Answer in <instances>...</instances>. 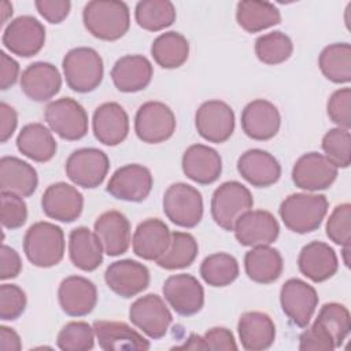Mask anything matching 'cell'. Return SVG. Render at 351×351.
<instances>
[{
  "instance_id": "53",
  "label": "cell",
  "mask_w": 351,
  "mask_h": 351,
  "mask_svg": "<svg viewBox=\"0 0 351 351\" xmlns=\"http://www.w3.org/2000/svg\"><path fill=\"white\" fill-rule=\"evenodd\" d=\"M21 270H22V261L19 254L14 248L3 244L0 250V278L3 281L15 278L18 277Z\"/></svg>"
},
{
  "instance_id": "57",
  "label": "cell",
  "mask_w": 351,
  "mask_h": 351,
  "mask_svg": "<svg viewBox=\"0 0 351 351\" xmlns=\"http://www.w3.org/2000/svg\"><path fill=\"white\" fill-rule=\"evenodd\" d=\"M0 11H1V25H4L8 21V18L12 15V4L8 1H1Z\"/></svg>"
},
{
  "instance_id": "33",
  "label": "cell",
  "mask_w": 351,
  "mask_h": 351,
  "mask_svg": "<svg viewBox=\"0 0 351 351\" xmlns=\"http://www.w3.org/2000/svg\"><path fill=\"white\" fill-rule=\"evenodd\" d=\"M103 245L95 232L85 226L73 229L69 234V256L82 271H93L103 263Z\"/></svg>"
},
{
  "instance_id": "34",
  "label": "cell",
  "mask_w": 351,
  "mask_h": 351,
  "mask_svg": "<svg viewBox=\"0 0 351 351\" xmlns=\"http://www.w3.org/2000/svg\"><path fill=\"white\" fill-rule=\"evenodd\" d=\"M244 269L250 280L258 284H271L282 273L281 254L270 245L252 247L244 256Z\"/></svg>"
},
{
  "instance_id": "23",
  "label": "cell",
  "mask_w": 351,
  "mask_h": 351,
  "mask_svg": "<svg viewBox=\"0 0 351 351\" xmlns=\"http://www.w3.org/2000/svg\"><path fill=\"white\" fill-rule=\"evenodd\" d=\"M62 77L59 70L48 62L29 64L21 75V89L33 101H47L59 93Z\"/></svg>"
},
{
  "instance_id": "50",
  "label": "cell",
  "mask_w": 351,
  "mask_h": 351,
  "mask_svg": "<svg viewBox=\"0 0 351 351\" xmlns=\"http://www.w3.org/2000/svg\"><path fill=\"white\" fill-rule=\"evenodd\" d=\"M34 5L38 14L49 23L58 25L63 22L71 8V3L69 0H36Z\"/></svg>"
},
{
  "instance_id": "38",
  "label": "cell",
  "mask_w": 351,
  "mask_h": 351,
  "mask_svg": "<svg viewBox=\"0 0 351 351\" xmlns=\"http://www.w3.org/2000/svg\"><path fill=\"white\" fill-rule=\"evenodd\" d=\"M321 73L335 84L351 81V47L348 43H335L325 47L318 58Z\"/></svg>"
},
{
  "instance_id": "8",
  "label": "cell",
  "mask_w": 351,
  "mask_h": 351,
  "mask_svg": "<svg viewBox=\"0 0 351 351\" xmlns=\"http://www.w3.org/2000/svg\"><path fill=\"white\" fill-rule=\"evenodd\" d=\"M176 126L174 112L162 101L141 104L134 117V132L147 144H159L169 140L174 134Z\"/></svg>"
},
{
  "instance_id": "16",
  "label": "cell",
  "mask_w": 351,
  "mask_h": 351,
  "mask_svg": "<svg viewBox=\"0 0 351 351\" xmlns=\"http://www.w3.org/2000/svg\"><path fill=\"white\" fill-rule=\"evenodd\" d=\"M236 240L244 247L273 244L280 234V225L276 217L266 210H250L236 222Z\"/></svg>"
},
{
  "instance_id": "1",
  "label": "cell",
  "mask_w": 351,
  "mask_h": 351,
  "mask_svg": "<svg viewBox=\"0 0 351 351\" xmlns=\"http://www.w3.org/2000/svg\"><path fill=\"white\" fill-rule=\"evenodd\" d=\"M82 22L93 37L104 41H115L129 30V7L126 3L117 0H92L84 7Z\"/></svg>"
},
{
  "instance_id": "13",
  "label": "cell",
  "mask_w": 351,
  "mask_h": 351,
  "mask_svg": "<svg viewBox=\"0 0 351 351\" xmlns=\"http://www.w3.org/2000/svg\"><path fill=\"white\" fill-rule=\"evenodd\" d=\"M152 184V174L145 166L129 163L114 171L106 191L118 200L138 203L148 197Z\"/></svg>"
},
{
  "instance_id": "55",
  "label": "cell",
  "mask_w": 351,
  "mask_h": 351,
  "mask_svg": "<svg viewBox=\"0 0 351 351\" xmlns=\"http://www.w3.org/2000/svg\"><path fill=\"white\" fill-rule=\"evenodd\" d=\"M18 126V114L14 107L0 103V141L7 143Z\"/></svg>"
},
{
  "instance_id": "10",
  "label": "cell",
  "mask_w": 351,
  "mask_h": 351,
  "mask_svg": "<svg viewBox=\"0 0 351 351\" xmlns=\"http://www.w3.org/2000/svg\"><path fill=\"white\" fill-rule=\"evenodd\" d=\"M3 45L14 55L30 58L37 55L45 44V27L32 15L12 19L3 33Z\"/></svg>"
},
{
  "instance_id": "24",
  "label": "cell",
  "mask_w": 351,
  "mask_h": 351,
  "mask_svg": "<svg viewBox=\"0 0 351 351\" xmlns=\"http://www.w3.org/2000/svg\"><path fill=\"white\" fill-rule=\"evenodd\" d=\"M237 171L248 184L256 188H267L281 177L278 160L270 152L259 148L241 154L237 160Z\"/></svg>"
},
{
  "instance_id": "4",
  "label": "cell",
  "mask_w": 351,
  "mask_h": 351,
  "mask_svg": "<svg viewBox=\"0 0 351 351\" xmlns=\"http://www.w3.org/2000/svg\"><path fill=\"white\" fill-rule=\"evenodd\" d=\"M62 67L66 84L74 92H92L103 81V59L93 48L77 47L70 49L62 60Z\"/></svg>"
},
{
  "instance_id": "11",
  "label": "cell",
  "mask_w": 351,
  "mask_h": 351,
  "mask_svg": "<svg viewBox=\"0 0 351 351\" xmlns=\"http://www.w3.org/2000/svg\"><path fill=\"white\" fill-rule=\"evenodd\" d=\"M129 319L149 339L158 340L167 333L173 315L160 296L148 293L132 303Z\"/></svg>"
},
{
  "instance_id": "30",
  "label": "cell",
  "mask_w": 351,
  "mask_h": 351,
  "mask_svg": "<svg viewBox=\"0 0 351 351\" xmlns=\"http://www.w3.org/2000/svg\"><path fill=\"white\" fill-rule=\"evenodd\" d=\"M92 326L95 329V335L101 350L145 351L151 347L149 341L126 322L95 321Z\"/></svg>"
},
{
  "instance_id": "31",
  "label": "cell",
  "mask_w": 351,
  "mask_h": 351,
  "mask_svg": "<svg viewBox=\"0 0 351 351\" xmlns=\"http://www.w3.org/2000/svg\"><path fill=\"white\" fill-rule=\"evenodd\" d=\"M241 347L247 351L269 348L276 339V325L270 315L262 311L243 313L237 324Z\"/></svg>"
},
{
  "instance_id": "41",
  "label": "cell",
  "mask_w": 351,
  "mask_h": 351,
  "mask_svg": "<svg viewBox=\"0 0 351 351\" xmlns=\"http://www.w3.org/2000/svg\"><path fill=\"white\" fill-rule=\"evenodd\" d=\"M314 325H317L319 329H322L333 341L335 348L340 347L343 341L347 339L351 330V317L350 311L347 310L346 306L330 302L325 303L315 321Z\"/></svg>"
},
{
  "instance_id": "3",
  "label": "cell",
  "mask_w": 351,
  "mask_h": 351,
  "mask_svg": "<svg viewBox=\"0 0 351 351\" xmlns=\"http://www.w3.org/2000/svg\"><path fill=\"white\" fill-rule=\"evenodd\" d=\"M328 199L318 193H292L280 206V217L284 225L299 234L317 230L326 213Z\"/></svg>"
},
{
  "instance_id": "32",
  "label": "cell",
  "mask_w": 351,
  "mask_h": 351,
  "mask_svg": "<svg viewBox=\"0 0 351 351\" xmlns=\"http://www.w3.org/2000/svg\"><path fill=\"white\" fill-rule=\"evenodd\" d=\"M38 185L36 169L16 156L0 159V189L21 197L32 196Z\"/></svg>"
},
{
  "instance_id": "36",
  "label": "cell",
  "mask_w": 351,
  "mask_h": 351,
  "mask_svg": "<svg viewBox=\"0 0 351 351\" xmlns=\"http://www.w3.org/2000/svg\"><path fill=\"white\" fill-rule=\"evenodd\" d=\"M236 21L248 33H258L281 22L280 10L269 1L243 0L237 3Z\"/></svg>"
},
{
  "instance_id": "35",
  "label": "cell",
  "mask_w": 351,
  "mask_h": 351,
  "mask_svg": "<svg viewBox=\"0 0 351 351\" xmlns=\"http://www.w3.org/2000/svg\"><path fill=\"white\" fill-rule=\"evenodd\" d=\"M16 148L26 158L44 163L55 156L58 145L49 129L43 123L34 122L21 129L16 137Z\"/></svg>"
},
{
  "instance_id": "43",
  "label": "cell",
  "mask_w": 351,
  "mask_h": 351,
  "mask_svg": "<svg viewBox=\"0 0 351 351\" xmlns=\"http://www.w3.org/2000/svg\"><path fill=\"white\" fill-rule=\"evenodd\" d=\"M292 52V40L280 30L262 34L255 41V55L265 64L284 63L291 58Z\"/></svg>"
},
{
  "instance_id": "45",
  "label": "cell",
  "mask_w": 351,
  "mask_h": 351,
  "mask_svg": "<svg viewBox=\"0 0 351 351\" xmlns=\"http://www.w3.org/2000/svg\"><path fill=\"white\" fill-rule=\"evenodd\" d=\"M322 151L326 159L337 169H346L351 163V134L347 129H329L322 137Z\"/></svg>"
},
{
  "instance_id": "58",
  "label": "cell",
  "mask_w": 351,
  "mask_h": 351,
  "mask_svg": "<svg viewBox=\"0 0 351 351\" xmlns=\"http://www.w3.org/2000/svg\"><path fill=\"white\" fill-rule=\"evenodd\" d=\"M348 252H350V244L343 245V256H344V263L347 267H350V259H348Z\"/></svg>"
},
{
  "instance_id": "14",
  "label": "cell",
  "mask_w": 351,
  "mask_h": 351,
  "mask_svg": "<svg viewBox=\"0 0 351 351\" xmlns=\"http://www.w3.org/2000/svg\"><path fill=\"white\" fill-rule=\"evenodd\" d=\"M195 126L204 140L215 144L225 143L234 130V112L222 100L204 101L195 114Z\"/></svg>"
},
{
  "instance_id": "26",
  "label": "cell",
  "mask_w": 351,
  "mask_h": 351,
  "mask_svg": "<svg viewBox=\"0 0 351 351\" xmlns=\"http://www.w3.org/2000/svg\"><path fill=\"white\" fill-rule=\"evenodd\" d=\"M298 267L300 273L313 282H322L336 274L339 261L335 250L329 244L311 241L299 252Z\"/></svg>"
},
{
  "instance_id": "56",
  "label": "cell",
  "mask_w": 351,
  "mask_h": 351,
  "mask_svg": "<svg viewBox=\"0 0 351 351\" xmlns=\"http://www.w3.org/2000/svg\"><path fill=\"white\" fill-rule=\"evenodd\" d=\"M0 350L1 351H19L22 350V341L19 335L5 325L0 326Z\"/></svg>"
},
{
  "instance_id": "21",
  "label": "cell",
  "mask_w": 351,
  "mask_h": 351,
  "mask_svg": "<svg viewBox=\"0 0 351 351\" xmlns=\"http://www.w3.org/2000/svg\"><path fill=\"white\" fill-rule=\"evenodd\" d=\"M58 300L67 315L84 317L96 307L97 289L90 280L82 276H69L59 285Z\"/></svg>"
},
{
  "instance_id": "28",
  "label": "cell",
  "mask_w": 351,
  "mask_h": 351,
  "mask_svg": "<svg viewBox=\"0 0 351 351\" xmlns=\"http://www.w3.org/2000/svg\"><path fill=\"white\" fill-rule=\"evenodd\" d=\"M171 233L159 218H148L140 222L133 233V252L144 261H158L169 248Z\"/></svg>"
},
{
  "instance_id": "5",
  "label": "cell",
  "mask_w": 351,
  "mask_h": 351,
  "mask_svg": "<svg viewBox=\"0 0 351 351\" xmlns=\"http://www.w3.org/2000/svg\"><path fill=\"white\" fill-rule=\"evenodd\" d=\"M252 206L254 199L247 186L239 181H226L213 193L211 217L223 230H233L239 218Z\"/></svg>"
},
{
  "instance_id": "18",
  "label": "cell",
  "mask_w": 351,
  "mask_h": 351,
  "mask_svg": "<svg viewBox=\"0 0 351 351\" xmlns=\"http://www.w3.org/2000/svg\"><path fill=\"white\" fill-rule=\"evenodd\" d=\"M107 287L121 298H132L149 285V270L133 259L112 262L104 273Z\"/></svg>"
},
{
  "instance_id": "37",
  "label": "cell",
  "mask_w": 351,
  "mask_h": 351,
  "mask_svg": "<svg viewBox=\"0 0 351 351\" xmlns=\"http://www.w3.org/2000/svg\"><path fill=\"white\" fill-rule=\"evenodd\" d=\"M151 55L160 67L177 69L182 66L189 56V43L178 32H166L154 40Z\"/></svg>"
},
{
  "instance_id": "9",
  "label": "cell",
  "mask_w": 351,
  "mask_h": 351,
  "mask_svg": "<svg viewBox=\"0 0 351 351\" xmlns=\"http://www.w3.org/2000/svg\"><path fill=\"white\" fill-rule=\"evenodd\" d=\"M110 169L106 152L97 148H80L70 154L66 160V176L77 186L93 189L99 186Z\"/></svg>"
},
{
  "instance_id": "27",
  "label": "cell",
  "mask_w": 351,
  "mask_h": 351,
  "mask_svg": "<svg viewBox=\"0 0 351 351\" xmlns=\"http://www.w3.org/2000/svg\"><path fill=\"white\" fill-rule=\"evenodd\" d=\"M93 230L108 256H118L128 251L132 241L130 223L121 211L110 210L99 215Z\"/></svg>"
},
{
  "instance_id": "40",
  "label": "cell",
  "mask_w": 351,
  "mask_h": 351,
  "mask_svg": "<svg viewBox=\"0 0 351 351\" xmlns=\"http://www.w3.org/2000/svg\"><path fill=\"white\" fill-rule=\"evenodd\" d=\"M199 252L196 239L186 232H173L169 248L156 261V265L165 270H177L191 266Z\"/></svg>"
},
{
  "instance_id": "6",
  "label": "cell",
  "mask_w": 351,
  "mask_h": 351,
  "mask_svg": "<svg viewBox=\"0 0 351 351\" xmlns=\"http://www.w3.org/2000/svg\"><path fill=\"white\" fill-rule=\"evenodd\" d=\"M163 213L177 226L195 228L203 218L202 193L185 182L171 184L163 195Z\"/></svg>"
},
{
  "instance_id": "52",
  "label": "cell",
  "mask_w": 351,
  "mask_h": 351,
  "mask_svg": "<svg viewBox=\"0 0 351 351\" xmlns=\"http://www.w3.org/2000/svg\"><path fill=\"white\" fill-rule=\"evenodd\" d=\"M335 344L330 337L319 329L317 325L308 326L299 337V350L311 351V350H333Z\"/></svg>"
},
{
  "instance_id": "44",
  "label": "cell",
  "mask_w": 351,
  "mask_h": 351,
  "mask_svg": "<svg viewBox=\"0 0 351 351\" xmlns=\"http://www.w3.org/2000/svg\"><path fill=\"white\" fill-rule=\"evenodd\" d=\"M95 329L88 322L71 321L66 324L56 337L62 351H88L95 346Z\"/></svg>"
},
{
  "instance_id": "54",
  "label": "cell",
  "mask_w": 351,
  "mask_h": 351,
  "mask_svg": "<svg viewBox=\"0 0 351 351\" xmlns=\"http://www.w3.org/2000/svg\"><path fill=\"white\" fill-rule=\"evenodd\" d=\"M19 77V63L7 55L4 51L0 52V89L7 90L11 88Z\"/></svg>"
},
{
  "instance_id": "46",
  "label": "cell",
  "mask_w": 351,
  "mask_h": 351,
  "mask_svg": "<svg viewBox=\"0 0 351 351\" xmlns=\"http://www.w3.org/2000/svg\"><path fill=\"white\" fill-rule=\"evenodd\" d=\"M326 236L337 245H347L351 241V204L336 206L326 221Z\"/></svg>"
},
{
  "instance_id": "22",
  "label": "cell",
  "mask_w": 351,
  "mask_h": 351,
  "mask_svg": "<svg viewBox=\"0 0 351 351\" xmlns=\"http://www.w3.org/2000/svg\"><path fill=\"white\" fill-rule=\"evenodd\" d=\"M92 128L99 143L115 147L128 137L129 117L121 104L115 101L103 103L93 112Z\"/></svg>"
},
{
  "instance_id": "47",
  "label": "cell",
  "mask_w": 351,
  "mask_h": 351,
  "mask_svg": "<svg viewBox=\"0 0 351 351\" xmlns=\"http://www.w3.org/2000/svg\"><path fill=\"white\" fill-rule=\"evenodd\" d=\"M26 293L15 284L0 285V318L3 321H14L19 318L26 308Z\"/></svg>"
},
{
  "instance_id": "48",
  "label": "cell",
  "mask_w": 351,
  "mask_h": 351,
  "mask_svg": "<svg viewBox=\"0 0 351 351\" xmlns=\"http://www.w3.org/2000/svg\"><path fill=\"white\" fill-rule=\"evenodd\" d=\"M1 225L7 229H18L27 219V206L23 197L10 193L1 192Z\"/></svg>"
},
{
  "instance_id": "51",
  "label": "cell",
  "mask_w": 351,
  "mask_h": 351,
  "mask_svg": "<svg viewBox=\"0 0 351 351\" xmlns=\"http://www.w3.org/2000/svg\"><path fill=\"white\" fill-rule=\"evenodd\" d=\"M202 339H203L204 350H213V351L237 350V344L233 333L223 326H215L208 329L204 333V336H202Z\"/></svg>"
},
{
  "instance_id": "7",
  "label": "cell",
  "mask_w": 351,
  "mask_h": 351,
  "mask_svg": "<svg viewBox=\"0 0 351 351\" xmlns=\"http://www.w3.org/2000/svg\"><path fill=\"white\" fill-rule=\"evenodd\" d=\"M44 118L52 132L67 141H77L88 133V114L85 108L71 97H62L48 103Z\"/></svg>"
},
{
  "instance_id": "49",
  "label": "cell",
  "mask_w": 351,
  "mask_h": 351,
  "mask_svg": "<svg viewBox=\"0 0 351 351\" xmlns=\"http://www.w3.org/2000/svg\"><path fill=\"white\" fill-rule=\"evenodd\" d=\"M326 112L337 128L348 130L351 128V89L341 88L335 90L328 100Z\"/></svg>"
},
{
  "instance_id": "29",
  "label": "cell",
  "mask_w": 351,
  "mask_h": 351,
  "mask_svg": "<svg viewBox=\"0 0 351 351\" xmlns=\"http://www.w3.org/2000/svg\"><path fill=\"white\" fill-rule=\"evenodd\" d=\"M154 75L151 62L143 55H125L111 69V80L119 92L133 93L145 89Z\"/></svg>"
},
{
  "instance_id": "25",
  "label": "cell",
  "mask_w": 351,
  "mask_h": 351,
  "mask_svg": "<svg viewBox=\"0 0 351 351\" xmlns=\"http://www.w3.org/2000/svg\"><path fill=\"white\" fill-rule=\"evenodd\" d=\"M181 166L184 174L200 185L215 182L222 173V159L219 154L204 144L188 147L182 155Z\"/></svg>"
},
{
  "instance_id": "19",
  "label": "cell",
  "mask_w": 351,
  "mask_h": 351,
  "mask_svg": "<svg viewBox=\"0 0 351 351\" xmlns=\"http://www.w3.org/2000/svg\"><path fill=\"white\" fill-rule=\"evenodd\" d=\"M43 213L55 221L73 222L84 208V196L73 185L55 182L49 185L41 196Z\"/></svg>"
},
{
  "instance_id": "17",
  "label": "cell",
  "mask_w": 351,
  "mask_h": 351,
  "mask_svg": "<svg viewBox=\"0 0 351 351\" xmlns=\"http://www.w3.org/2000/svg\"><path fill=\"white\" fill-rule=\"evenodd\" d=\"M337 177V167L332 165L325 155L307 152L293 165L292 181L304 191H322L329 188Z\"/></svg>"
},
{
  "instance_id": "15",
  "label": "cell",
  "mask_w": 351,
  "mask_h": 351,
  "mask_svg": "<svg viewBox=\"0 0 351 351\" xmlns=\"http://www.w3.org/2000/svg\"><path fill=\"white\" fill-rule=\"evenodd\" d=\"M170 307L182 317L197 314L204 304V289L192 274L170 276L162 288Z\"/></svg>"
},
{
  "instance_id": "42",
  "label": "cell",
  "mask_w": 351,
  "mask_h": 351,
  "mask_svg": "<svg viewBox=\"0 0 351 351\" xmlns=\"http://www.w3.org/2000/svg\"><path fill=\"white\" fill-rule=\"evenodd\" d=\"M200 276L211 287H226L239 277V263L230 254L215 252L203 259Z\"/></svg>"
},
{
  "instance_id": "12",
  "label": "cell",
  "mask_w": 351,
  "mask_h": 351,
  "mask_svg": "<svg viewBox=\"0 0 351 351\" xmlns=\"http://www.w3.org/2000/svg\"><path fill=\"white\" fill-rule=\"evenodd\" d=\"M280 303L289 321L299 326H308L318 306V295L314 287L300 278L287 280L280 291Z\"/></svg>"
},
{
  "instance_id": "2",
  "label": "cell",
  "mask_w": 351,
  "mask_h": 351,
  "mask_svg": "<svg viewBox=\"0 0 351 351\" xmlns=\"http://www.w3.org/2000/svg\"><path fill=\"white\" fill-rule=\"evenodd\" d=\"M23 252L37 267L56 266L64 256V233L60 226L40 221L33 223L23 237Z\"/></svg>"
},
{
  "instance_id": "20",
  "label": "cell",
  "mask_w": 351,
  "mask_h": 351,
  "mask_svg": "<svg viewBox=\"0 0 351 351\" xmlns=\"http://www.w3.org/2000/svg\"><path fill=\"white\" fill-rule=\"evenodd\" d=\"M281 125V115L277 107L265 100L250 101L241 112V129L252 140L266 141L273 138Z\"/></svg>"
},
{
  "instance_id": "39",
  "label": "cell",
  "mask_w": 351,
  "mask_h": 351,
  "mask_svg": "<svg viewBox=\"0 0 351 351\" xmlns=\"http://www.w3.org/2000/svg\"><path fill=\"white\" fill-rule=\"evenodd\" d=\"M137 25L148 32H159L176 22V7L169 0H141L136 4Z\"/></svg>"
}]
</instances>
